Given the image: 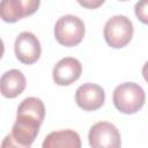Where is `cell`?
I'll list each match as a JSON object with an SVG mask.
<instances>
[{
  "label": "cell",
  "mask_w": 148,
  "mask_h": 148,
  "mask_svg": "<svg viewBox=\"0 0 148 148\" xmlns=\"http://www.w3.org/2000/svg\"><path fill=\"white\" fill-rule=\"evenodd\" d=\"M14 51L18 61L25 65H32L39 59L42 47L38 38L32 32L23 31L15 39Z\"/></svg>",
  "instance_id": "6"
},
{
  "label": "cell",
  "mask_w": 148,
  "mask_h": 148,
  "mask_svg": "<svg viewBox=\"0 0 148 148\" xmlns=\"http://www.w3.org/2000/svg\"><path fill=\"white\" fill-rule=\"evenodd\" d=\"M82 73L81 62L73 57H66L60 59L53 67L52 76L53 81L58 86H69L75 82Z\"/></svg>",
  "instance_id": "9"
},
{
  "label": "cell",
  "mask_w": 148,
  "mask_h": 148,
  "mask_svg": "<svg viewBox=\"0 0 148 148\" xmlns=\"http://www.w3.org/2000/svg\"><path fill=\"white\" fill-rule=\"evenodd\" d=\"M104 89L96 83H83L75 91V102L84 111L98 110L104 104Z\"/></svg>",
  "instance_id": "8"
},
{
  "label": "cell",
  "mask_w": 148,
  "mask_h": 148,
  "mask_svg": "<svg viewBox=\"0 0 148 148\" xmlns=\"http://www.w3.org/2000/svg\"><path fill=\"white\" fill-rule=\"evenodd\" d=\"M42 146L43 148H80L81 139L73 130H61L46 135Z\"/></svg>",
  "instance_id": "11"
},
{
  "label": "cell",
  "mask_w": 148,
  "mask_h": 148,
  "mask_svg": "<svg viewBox=\"0 0 148 148\" xmlns=\"http://www.w3.org/2000/svg\"><path fill=\"white\" fill-rule=\"evenodd\" d=\"M142 75H143V79L146 80V82L148 83V61H146V64L142 67Z\"/></svg>",
  "instance_id": "15"
},
{
  "label": "cell",
  "mask_w": 148,
  "mask_h": 148,
  "mask_svg": "<svg viewBox=\"0 0 148 148\" xmlns=\"http://www.w3.org/2000/svg\"><path fill=\"white\" fill-rule=\"evenodd\" d=\"M16 113L29 114L31 117L37 118L38 120H40L43 123L44 117H45V106H44V103L42 102V99H39L37 97H27L18 105Z\"/></svg>",
  "instance_id": "12"
},
{
  "label": "cell",
  "mask_w": 148,
  "mask_h": 148,
  "mask_svg": "<svg viewBox=\"0 0 148 148\" xmlns=\"http://www.w3.org/2000/svg\"><path fill=\"white\" fill-rule=\"evenodd\" d=\"M27 81L23 73L18 69H9L1 75L0 89L6 98H15L25 89Z\"/></svg>",
  "instance_id": "10"
},
{
  "label": "cell",
  "mask_w": 148,
  "mask_h": 148,
  "mask_svg": "<svg viewBox=\"0 0 148 148\" xmlns=\"http://www.w3.org/2000/svg\"><path fill=\"white\" fill-rule=\"evenodd\" d=\"M83 8H88V9H96L99 8L105 0H76Z\"/></svg>",
  "instance_id": "14"
},
{
  "label": "cell",
  "mask_w": 148,
  "mask_h": 148,
  "mask_svg": "<svg viewBox=\"0 0 148 148\" xmlns=\"http://www.w3.org/2000/svg\"><path fill=\"white\" fill-rule=\"evenodd\" d=\"M134 28L131 20L124 15H114L109 18L104 25V39L113 49L126 46L133 37Z\"/></svg>",
  "instance_id": "3"
},
{
  "label": "cell",
  "mask_w": 148,
  "mask_h": 148,
  "mask_svg": "<svg viewBox=\"0 0 148 148\" xmlns=\"http://www.w3.org/2000/svg\"><path fill=\"white\" fill-rule=\"evenodd\" d=\"M40 125L42 121L35 117L24 113H16V120L12 127V132L5 138L1 147L29 148L38 135Z\"/></svg>",
  "instance_id": "1"
},
{
  "label": "cell",
  "mask_w": 148,
  "mask_h": 148,
  "mask_svg": "<svg viewBox=\"0 0 148 148\" xmlns=\"http://www.w3.org/2000/svg\"><path fill=\"white\" fill-rule=\"evenodd\" d=\"M119 1H127V0H119Z\"/></svg>",
  "instance_id": "16"
},
{
  "label": "cell",
  "mask_w": 148,
  "mask_h": 148,
  "mask_svg": "<svg viewBox=\"0 0 148 148\" xmlns=\"http://www.w3.org/2000/svg\"><path fill=\"white\" fill-rule=\"evenodd\" d=\"M112 101L116 109L125 114L136 113L145 104V90L134 82H124L113 90Z\"/></svg>",
  "instance_id": "2"
},
{
  "label": "cell",
  "mask_w": 148,
  "mask_h": 148,
  "mask_svg": "<svg viewBox=\"0 0 148 148\" xmlns=\"http://www.w3.org/2000/svg\"><path fill=\"white\" fill-rule=\"evenodd\" d=\"M39 5L40 0H1V18L8 23L17 22L35 14Z\"/></svg>",
  "instance_id": "7"
},
{
  "label": "cell",
  "mask_w": 148,
  "mask_h": 148,
  "mask_svg": "<svg viewBox=\"0 0 148 148\" xmlns=\"http://www.w3.org/2000/svg\"><path fill=\"white\" fill-rule=\"evenodd\" d=\"M86 28L83 21L74 15L61 16L54 25V37L59 44L71 47L80 44L84 37Z\"/></svg>",
  "instance_id": "4"
},
{
  "label": "cell",
  "mask_w": 148,
  "mask_h": 148,
  "mask_svg": "<svg viewBox=\"0 0 148 148\" xmlns=\"http://www.w3.org/2000/svg\"><path fill=\"white\" fill-rule=\"evenodd\" d=\"M89 145L94 148H118L121 145L117 127L108 121L94 124L88 133Z\"/></svg>",
  "instance_id": "5"
},
{
  "label": "cell",
  "mask_w": 148,
  "mask_h": 148,
  "mask_svg": "<svg viewBox=\"0 0 148 148\" xmlns=\"http://www.w3.org/2000/svg\"><path fill=\"white\" fill-rule=\"evenodd\" d=\"M134 13L141 23L148 25V0H139L135 3Z\"/></svg>",
  "instance_id": "13"
}]
</instances>
